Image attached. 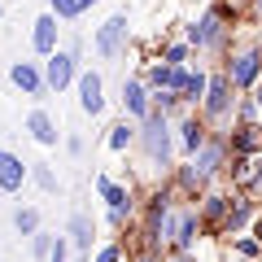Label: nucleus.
Instances as JSON below:
<instances>
[{
  "label": "nucleus",
  "mask_w": 262,
  "mask_h": 262,
  "mask_svg": "<svg viewBox=\"0 0 262 262\" xmlns=\"http://www.w3.org/2000/svg\"><path fill=\"white\" fill-rule=\"evenodd\" d=\"M236 253H241V258H258V253H262L258 236H245V241H236Z\"/></svg>",
  "instance_id": "obj_24"
},
{
  "label": "nucleus",
  "mask_w": 262,
  "mask_h": 262,
  "mask_svg": "<svg viewBox=\"0 0 262 262\" xmlns=\"http://www.w3.org/2000/svg\"><path fill=\"white\" fill-rule=\"evenodd\" d=\"M232 75H214L210 79V88H206V114L210 118H223L227 114V101H232Z\"/></svg>",
  "instance_id": "obj_3"
},
{
  "label": "nucleus",
  "mask_w": 262,
  "mask_h": 262,
  "mask_svg": "<svg viewBox=\"0 0 262 262\" xmlns=\"http://www.w3.org/2000/svg\"><path fill=\"white\" fill-rule=\"evenodd\" d=\"M122 101H127V110L136 114V118H149V114H153L149 96H144V83H136V79H131V83H122Z\"/></svg>",
  "instance_id": "obj_12"
},
{
  "label": "nucleus",
  "mask_w": 262,
  "mask_h": 262,
  "mask_svg": "<svg viewBox=\"0 0 262 262\" xmlns=\"http://www.w3.org/2000/svg\"><path fill=\"white\" fill-rule=\"evenodd\" d=\"M227 149H232L227 140H206L201 149L192 153V170H196V179H201V184H206V179L219 170V162H223V153H227Z\"/></svg>",
  "instance_id": "obj_2"
},
{
  "label": "nucleus",
  "mask_w": 262,
  "mask_h": 262,
  "mask_svg": "<svg viewBox=\"0 0 262 262\" xmlns=\"http://www.w3.org/2000/svg\"><path fill=\"white\" fill-rule=\"evenodd\" d=\"M227 144H232V153H241V158H249L253 149H262V127H253V122H245V127L236 131V136H232Z\"/></svg>",
  "instance_id": "obj_11"
},
{
  "label": "nucleus",
  "mask_w": 262,
  "mask_h": 262,
  "mask_svg": "<svg viewBox=\"0 0 262 262\" xmlns=\"http://www.w3.org/2000/svg\"><path fill=\"white\" fill-rule=\"evenodd\" d=\"M31 39H35V53L39 57H53L57 53V18H53V13H44V18L35 22V35H31Z\"/></svg>",
  "instance_id": "obj_9"
},
{
  "label": "nucleus",
  "mask_w": 262,
  "mask_h": 262,
  "mask_svg": "<svg viewBox=\"0 0 262 262\" xmlns=\"http://www.w3.org/2000/svg\"><path fill=\"white\" fill-rule=\"evenodd\" d=\"M13 223H18V232H27V236L39 232V214H35V210H18V219H13Z\"/></svg>",
  "instance_id": "obj_23"
},
{
  "label": "nucleus",
  "mask_w": 262,
  "mask_h": 262,
  "mask_svg": "<svg viewBox=\"0 0 262 262\" xmlns=\"http://www.w3.org/2000/svg\"><path fill=\"white\" fill-rule=\"evenodd\" d=\"M48 258H53V262H66V241H57V245H53V253H48Z\"/></svg>",
  "instance_id": "obj_30"
},
{
  "label": "nucleus",
  "mask_w": 262,
  "mask_h": 262,
  "mask_svg": "<svg viewBox=\"0 0 262 262\" xmlns=\"http://www.w3.org/2000/svg\"><path fill=\"white\" fill-rule=\"evenodd\" d=\"M96 0H53V13L57 18H79L83 9H92Z\"/></svg>",
  "instance_id": "obj_20"
},
{
  "label": "nucleus",
  "mask_w": 262,
  "mask_h": 262,
  "mask_svg": "<svg viewBox=\"0 0 262 262\" xmlns=\"http://www.w3.org/2000/svg\"><path fill=\"white\" fill-rule=\"evenodd\" d=\"M249 214H253V206H249V201H236V206L227 210V223H223V232H236V227H245V223H249Z\"/></svg>",
  "instance_id": "obj_21"
},
{
  "label": "nucleus",
  "mask_w": 262,
  "mask_h": 262,
  "mask_svg": "<svg viewBox=\"0 0 262 262\" xmlns=\"http://www.w3.org/2000/svg\"><path fill=\"white\" fill-rule=\"evenodd\" d=\"M13 83H18L22 92H31V96L44 92V79H39V70H35L31 61H18V66H13Z\"/></svg>",
  "instance_id": "obj_13"
},
{
  "label": "nucleus",
  "mask_w": 262,
  "mask_h": 262,
  "mask_svg": "<svg viewBox=\"0 0 262 262\" xmlns=\"http://www.w3.org/2000/svg\"><path fill=\"white\" fill-rule=\"evenodd\" d=\"M70 79H75V57H70V53H53V57H48V66H44V83L61 92Z\"/></svg>",
  "instance_id": "obj_7"
},
{
  "label": "nucleus",
  "mask_w": 262,
  "mask_h": 262,
  "mask_svg": "<svg viewBox=\"0 0 262 262\" xmlns=\"http://www.w3.org/2000/svg\"><path fill=\"white\" fill-rule=\"evenodd\" d=\"M131 144V127L122 122V127H114V136H110V149H127Z\"/></svg>",
  "instance_id": "obj_25"
},
{
  "label": "nucleus",
  "mask_w": 262,
  "mask_h": 262,
  "mask_svg": "<svg viewBox=\"0 0 262 262\" xmlns=\"http://www.w3.org/2000/svg\"><path fill=\"white\" fill-rule=\"evenodd\" d=\"M253 9H258V13H262V0H253Z\"/></svg>",
  "instance_id": "obj_35"
},
{
  "label": "nucleus",
  "mask_w": 262,
  "mask_h": 262,
  "mask_svg": "<svg viewBox=\"0 0 262 262\" xmlns=\"http://www.w3.org/2000/svg\"><path fill=\"white\" fill-rule=\"evenodd\" d=\"M179 131H184V149H188V153H196L201 144H206V127H201L196 118H188V122H184Z\"/></svg>",
  "instance_id": "obj_18"
},
{
  "label": "nucleus",
  "mask_w": 262,
  "mask_h": 262,
  "mask_svg": "<svg viewBox=\"0 0 262 262\" xmlns=\"http://www.w3.org/2000/svg\"><path fill=\"white\" fill-rule=\"evenodd\" d=\"M35 184L44 188V192H57V179H53V170H48V166H35Z\"/></svg>",
  "instance_id": "obj_26"
},
{
  "label": "nucleus",
  "mask_w": 262,
  "mask_h": 262,
  "mask_svg": "<svg viewBox=\"0 0 262 262\" xmlns=\"http://www.w3.org/2000/svg\"><path fill=\"white\" fill-rule=\"evenodd\" d=\"M258 196H262V162H258Z\"/></svg>",
  "instance_id": "obj_33"
},
{
  "label": "nucleus",
  "mask_w": 262,
  "mask_h": 262,
  "mask_svg": "<svg viewBox=\"0 0 262 262\" xmlns=\"http://www.w3.org/2000/svg\"><path fill=\"white\" fill-rule=\"evenodd\" d=\"M166 61H170V66H179V61H188V48H184V44H175V48H166Z\"/></svg>",
  "instance_id": "obj_28"
},
{
  "label": "nucleus",
  "mask_w": 262,
  "mask_h": 262,
  "mask_svg": "<svg viewBox=\"0 0 262 262\" xmlns=\"http://www.w3.org/2000/svg\"><path fill=\"white\" fill-rule=\"evenodd\" d=\"M136 262H158V258H153V253H144V258H136Z\"/></svg>",
  "instance_id": "obj_34"
},
{
  "label": "nucleus",
  "mask_w": 262,
  "mask_h": 262,
  "mask_svg": "<svg viewBox=\"0 0 262 262\" xmlns=\"http://www.w3.org/2000/svg\"><path fill=\"white\" fill-rule=\"evenodd\" d=\"M35 253H39V258H44V253H53V236L35 232Z\"/></svg>",
  "instance_id": "obj_27"
},
{
  "label": "nucleus",
  "mask_w": 262,
  "mask_h": 262,
  "mask_svg": "<svg viewBox=\"0 0 262 262\" xmlns=\"http://www.w3.org/2000/svg\"><path fill=\"white\" fill-rule=\"evenodd\" d=\"M122 39H127V18L118 13V18H110L101 27V35H96V53H101V57H118L122 53Z\"/></svg>",
  "instance_id": "obj_4"
},
{
  "label": "nucleus",
  "mask_w": 262,
  "mask_h": 262,
  "mask_svg": "<svg viewBox=\"0 0 262 262\" xmlns=\"http://www.w3.org/2000/svg\"><path fill=\"white\" fill-rule=\"evenodd\" d=\"M192 232H196V214H179L175 219V245H179V249L192 245Z\"/></svg>",
  "instance_id": "obj_19"
},
{
  "label": "nucleus",
  "mask_w": 262,
  "mask_h": 262,
  "mask_svg": "<svg viewBox=\"0 0 262 262\" xmlns=\"http://www.w3.org/2000/svg\"><path fill=\"white\" fill-rule=\"evenodd\" d=\"M258 70H262V53H258V48H249V53H241V57L232 61L227 75H232L236 88H249V83H258Z\"/></svg>",
  "instance_id": "obj_6"
},
{
  "label": "nucleus",
  "mask_w": 262,
  "mask_h": 262,
  "mask_svg": "<svg viewBox=\"0 0 262 262\" xmlns=\"http://www.w3.org/2000/svg\"><path fill=\"white\" fill-rule=\"evenodd\" d=\"M253 101H258V110H262V83H253Z\"/></svg>",
  "instance_id": "obj_31"
},
{
  "label": "nucleus",
  "mask_w": 262,
  "mask_h": 262,
  "mask_svg": "<svg viewBox=\"0 0 262 262\" xmlns=\"http://www.w3.org/2000/svg\"><path fill=\"white\" fill-rule=\"evenodd\" d=\"M219 22H223V13H206V18H201L192 31H188V39H192V44H214L219 31H223Z\"/></svg>",
  "instance_id": "obj_14"
},
{
  "label": "nucleus",
  "mask_w": 262,
  "mask_h": 262,
  "mask_svg": "<svg viewBox=\"0 0 262 262\" xmlns=\"http://www.w3.org/2000/svg\"><path fill=\"white\" fill-rule=\"evenodd\" d=\"M22 179H27V166H22V162L13 158V153H5V149H0V188H5V192H18V188H22Z\"/></svg>",
  "instance_id": "obj_8"
},
{
  "label": "nucleus",
  "mask_w": 262,
  "mask_h": 262,
  "mask_svg": "<svg viewBox=\"0 0 262 262\" xmlns=\"http://www.w3.org/2000/svg\"><path fill=\"white\" fill-rule=\"evenodd\" d=\"M140 140H144V153H149L153 162H162V166L170 162V127H166V114L162 110H153L149 118H144Z\"/></svg>",
  "instance_id": "obj_1"
},
{
  "label": "nucleus",
  "mask_w": 262,
  "mask_h": 262,
  "mask_svg": "<svg viewBox=\"0 0 262 262\" xmlns=\"http://www.w3.org/2000/svg\"><path fill=\"white\" fill-rule=\"evenodd\" d=\"M206 219H210V223H219V219L227 223V196H210V201H206Z\"/></svg>",
  "instance_id": "obj_22"
},
{
  "label": "nucleus",
  "mask_w": 262,
  "mask_h": 262,
  "mask_svg": "<svg viewBox=\"0 0 262 262\" xmlns=\"http://www.w3.org/2000/svg\"><path fill=\"white\" fill-rule=\"evenodd\" d=\"M253 236H258V245H262V219H258V227H253Z\"/></svg>",
  "instance_id": "obj_32"
},
{
  "label": "nucleus",
  "mask_w": 262,
  "mask_h": 262,
  "mask_svg": "<svg viewBox=\"0 0 262 262\" xmlns=\"http://www.w3.org/2000/svg\"><path fill=\"white\" fill-rule=\"evenodd\" d=\"M241 262H249V258H241Z\"/></svg>",
  "instance_id": "obj_36"
},
{
  "label": "nucleus",
  "mask_w": 262,
  "mask_h": 262,
  "mask_svg": "<svg viewBox=\"0 0 262 262\" xmlns=\"http://www.w3.org/2000/svg\"><path fill=\"white\" fill-rule=\"evenodd\" d=\"M0 192H5V188H0Z\"/></svg>",
  "instance_id": "obj_37"
},
{
  "label": "nucleus",
  "mask_w": 262,
  "mask_h": 262,
  "mask_svg": "<svg viewBox=\"0 0 262 262\" xmlns=\"http://www.w3.org/2000/svg\"><path fill=\"white\" fill-rule=\"evenodd\" d=\"M96 262H118V245H105V249L96 253Z\"/></svg>",
  "instance_id": "obj_29"
},
{
  "label": "nucleus",
  "mask_w": 262,
  "mask_h": 262,
  "mask_svg": "<svg viewBox=\"0 0 262 262\" xmlns=\"http://www.w3.org/2000/svg\"><path fill=\"white\" fill-rule=\"evenodd\" d=\"M206 88H210V79L196 70V75L184 79V88H179V101H201V96H206Z\"/></svg>",
  "instance_id": "obj_17"
},
{
  "label": "nucleus",
  "mask_w": 262,
  "mask_h": 262,
  "mask_svg": "<svg viewBox=\"0 0 262 262\" xmlns=\"http://www.w3.org/2000/svg\"><path fill=\"white\" fill-rule=\"evenodd\" d=\"M105 83H101V75H96V70H88V75L83 79H79V105H83V114H92V118H96V114H101L105 110Z\"/></svg>",
  "instance_id": "obj_5"
},
{
  "label": "nucleus",
  "mask_w": 262,
  "mask_h": 262,
  "mask_svg": "<svg viewBox=\"0 0 262 262\" xmlns=\"http://www.w3.org/2000/svg\"><path fill=\"white\" fill-rule=\"evenodd\" d=\"M70 241H75L79 253L92 249V223H88V214H75V219H70Z\"/></svg>",
  "instance_id": "obj_16"
},
{
  "label": "nucleus",
  "mask_w": 262,
  "mask_h": 262,
  "mask_svg": "<svg viewBox=\"0 0 262 262\" xmlns=\"http://www.w3.org/2000/svg\"><path fill=\"white\" fill-rule=\"evenodd\" d=\"M101 192H105V201H110V223H122V219H127V210H131L127 188H118V184H110V179H101Z\"/></svg>",
  "instance_id": "obj_10"
},
{
  "label": "nucleus",
  "mask_w": 262,
  "mask_h": 262,
  "mask_svg": "<svg viewBox=\"0 0 262 262\" xmlns=\"http://www.w3.org/2000/svg\"><path fill=\"white\" fill-rule=\"evenodd\" d=\"M27 127H31V136H35L39 144H57V127H53V118H48L44 110H35L27 118Z\"/></svg>",
  "instance_id": "obj_15"
}]
</instances>
